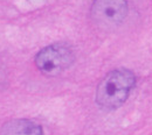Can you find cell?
<instances>
[{
	"mask_svg": "<svg viewBox=\"0 0 152 135\" xmlns=\"http://www.w3.org/2000/svg\"><path fill=\"white\" fill-rule=\"evenodd\" d=\"M134 80V75L126 69H117L109 72L98 84L96 103L104 110L118 108L128 99Z\"/></svg>",
	"mask_w": 152,
	"mask_h": 135,
	"instance_id": "1",
	"label": "cell"
},
{
	"mask_svg": "<svg viewBox=\"0 0 152 135\" xmlns=\"http://www.w3.org/2000/svg\"><path fill=\"white\" fill-rule=\"evenodd\" d=\"M74 62L73 50L62 43L48 45L39 51L35 57L38 69L45 75L56 76L67 70Z\"/></svg>",
	"mask_w": 152,
	"mask_h": 135,
	"instance_id": "2",
	"label": "cell"
},
{
	"mask_svg": "<svg viewBox=\"0 0 152 135\" xmlns=\"http://www.w3.org/2000/svg\"><path fill=\"white\" fill-rule=\"evenodd\" d=\"M128 15L125 0H94L91 18L102 28H115L119 26Z\"/></svg>",
	"mask_w": 152,
	"mask_h": 135,
	"instance_id": "3",
	"label": "cell"
},
{
	"mask_svg": "<svg viewBox=\"0 0 152 135\" xmlns=\"http://www.w3.org/2000/svg\"><path fill=\"white\" fill-rule=\"evenodd\" d=\"M0 135H43V132L38 123L26 119H18L5 123Z\"/></svg>",
	"mask_w": 152,
	"mask_h": 135,
	"instance_id": "4",
	"label": "cell"
}]
</instances>
